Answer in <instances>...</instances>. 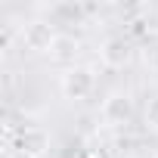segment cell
Here are the masks:
<instances>
[{
  "label": "cell",
  "instance_id": "6da1fadb",
  "mask_svg": "<svg viewBox=\"0 0 158 158\" xmlns=\"http://www.w3.org/2000/svg\"><path fill=\"white\" fill-rule=\"evenodd\" d=\"M10 136H13V149H16L19 158H44L50 152V133L44 127L25 124V127L10 130Z\"/></svg>",
  "mask_w": 158,
  "mask_h": 158
},
{
  "label": "cell",
  "instance_id": "52a82bcc",
  "mask_svg": "<svg viewBox=\"0 0 158 158\" xmlns=\"http://www.w3.org/2000/svg\"><path fill=\"white\" fill-rule=\"evenodd\" d=\"M74 53H77V40H74V37H68V34H59V37H56V44H53V50H50V56H53V59H59V62L74 59Z\"/></svg>",
  "mask_w": 158,
  "mask_h": 158
},
{
  "label": "cell",
  "instance_id": "3957f363",
  "mask_svg": "<svg viewBox=\"0 0 158 158\" xmlns=\"http://www.w3.org/2000/svg\"><path fill=\"white\" fill-rule=\"evenodd\" d=\"M56 28H53V22H47V19H34V22H28L25 25V31H22V44L31 50V53H50L53 50V44H56Z\"/></svg>",
  "mask_w": 158,
  "mask_h": 158
},
{
  "label": "cell",
  "instance_id": "7a4b0ae2",
  "mask_svg": "<svg viewBox=\"0 0 158 158\" xmlns=\"http://www.w3.org/2000/svg\"><path fill=\"white\" fill-rule=\"evenodd\" d=\"M59 87H62V96H65V99L84 102V99L96 90V74H93V68H87V65H71V68H65Z\"/></svg>",
  "mask_w": 158,
  "mask_h": 158
},
{
  "label": "cell",
  "instance_id": "30bf717a",
  "mask_svg": "<svg viewBox=\"0 0 158 158\" xmlns=\"http://www.w3.org/2000/svg\"><path fill=\"white\" fill-rule=\"evenodd\" d=\"M84 158H112V152L106 146H90V149H84Z\"/></svg>",
  "mask_w": 158,
  "mask_h": 158
},
{
  "label": "cell",
  "instance_id": "8992f818",
  "mask_svg": "<svg viewBox=\"0 0 158 158\" xmlns=\"http://www.w3.org/2000/svg\"><path fill=\"white\" fill-rule=\"evenodd\" d=\"M50 16L56 19V22H65V25H74V22H81L84 16H87V6H81V3H53L50 6Z\"/></svg>",
  "mask_w": 158,
  "mask_h": 158
},
{
  "label": "cell",
  "instance_id": "ba28073f",
  "mask_svg": "<svg viewBox=\"0 0 158 158\" xmlns=\"http://www.w3.org/2000/svg\"><path fill=\"white\" fill-rule=\"evenodd\" d=\"M146 124H149L152 130H158V96L149 99V106H146Z\"/></svg>",
  "mask_w": 158,
  "mask_h": 158
},
{
  "label": "cell",
  "instance_id": "5b68a950",
  "mask_svg": "<svg viewBox=\"0 0 158 158\" xmlns=\"http://www.w3.org/2000/svg\"><path fill=\"white\" fill-rule=\"evenodd\" d=\"M99 115H102V121L109 127H127L130 118H133V99H130V93H112L102 102Z\"/></svg>",
  "mask_w": 158,
  "mask_h": 158
},
{
  "label": "cell",
  "instance_id": "277c9868",
  "mask_svg": "<svg viewBox=\"0 0 158 158\" xmlns=\"http://www.w3.org/2000/svg\"><path fill=\"white\" fill-rule=\"evenodd\" d=\"M130 59H133V47H130V40L124 37V34H115V37H106L102 40V47H99V62L106 65V68H124V65H130Z\"/></svg>",
  "mask_w": 158,
  "mask_h": 158
},
{
  "label": "cell",
  "instance_id": "9c48e42d",
  "mask_svg": "<svg viewBox=\"0 0 158 158\" xmlns=\"http://www.w3.org/2000/svg\"><path fill=\"white\" fill-rule=\"evenodd\" d=\"M13 40H16V28H13V25H3V28H0V50L6 53V50L13 47Z\"/></svg>",
  "mask_w": 158,
  "mask_h": 158
}]
</instances>
